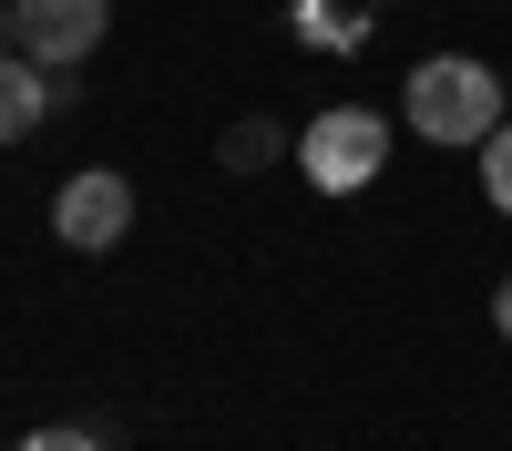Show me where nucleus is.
Segmentation results:
<instances>
[{"instance_id": "1a4fd4ad", "label": "nucleus", "mask_w": 512, "mask_h": 451, "mask_svg": "<svg viewBox=\"0 0 512 451\" xmlns=\"http://www.w3.org/2000/svg\"><path fill=\"white\" fill-rule=\"evenodd\" d=\"M492 328H502V339H512V277L492 287Z\"/></svg>"}, {"instance_id": "423d86ee", "label": "nucleus", "mask_w": 512, "mask_h": 451, "mask_svg": "<svg viewBox=\"0 0 512 451\" xmlns=\"http://www.w3.org/2000/svg\"><path fill=\"white\" fill-rule=\"evenodd\" d=\"M216 154L236 164V175H256V164H277V154H287V134H277V123H236V134H226Z\"/></svg>"}, {"instance_id": "20e7f679", "label": "nucleus", "mask_w": 512, "mask_h": 451, "mask_svg": "<svg viewBox=\"0 0 512 451\" xmlns=\"http://www.w3.org/2000/svg\"><path fill=\"white\" fill-rule=\"evenodd\" d=\"M123 226H134V185L113 164H93V175H72L52 195V236L62 246H123Z\"/></svg>"}, {"instance_id": "9d476101", "label": "nucleus", "mask_w": 512, "mask_h": 451, "mask_svg": "<svg viewBox=\"0 0 512 451\" xmlns=\"http://www.w3.org/2000/svg\"><path fill=\"white\" fill-rule=\"evenodd\" d=\"M0 31H11V0H0Z\"/></svg>"}, {"instance_id": "7ed1b4c3", "label": "nucleus", "mask_w": 512, "mask_h": 451, "mask_svg": "<svg viewBox=\"0 0 512 451\" xmlns=\"http://www.w3.org/2000/svg\"><path fill=\"white\" fill-rule=\"evenodd\" d=\"M103 21H113V0H11L21 52H31V62H52V72H72L82 52H93Z\"/></svg>"}, {"instance_id": "9b49d317", "label": "nucleus", "mask_w": 512, "mask_h": 451, "mask_svg": "<svg viewBox=\"0 0 512 451\" xmlns=\"http://www.w3.org/2000/svg\"><path fill=\"white\" fill-rule=\"evenodd\" d=\"M502 93H512V82H502Z\"/></svg>"}, {"instance_id": "f257e3e1", "label": "nucleus", "mask_w": 512, "mask_h": 451, "mask_svg": "<svg viewBox=\"0 0 512 451\" xmlns=\"http://www.w3.org/2000/svg\"><path fill=\"white\" fill-rule=\"evenodd\" d=\"M400 113H410V134L420 144H492L502 123H512V93H502V72L472 62V52H441V62H420L400 82Z\"/></svg>"}, {"instance_id": "6e6552de", "label": "nucleus", "mask_w": 512, "mask_h": 451, "mask_svg": "<svg viewBox=\"0 0 512 451\" xmlns=\"http://www.w3.org/2000/svg\"><path fill=\"white\" fill-rule=\"evenodd\" d=\"M21 451H103V431H72V421H62V431H31Z\"/></svg>"}, {"instance_id": "39448f33", "label": "nucleus", "mask_w": 512, "mask_h": 451, "mask_svg": "<svg viewBox=\"0 0 512 451\" xmlns=\"http://www.w3.org/2000/svg\"><path fill=\"white\" fill-rule=\"evenodd\" d=\"M52 113H62V82H52V62L0 52V144H21L31 123H52Z\"/></svg>"}, {"instance_id": "0eeeda50", "label": "nucleus", "mask_w": 512, "mask_h": 451, "mask_svg": "<svg viewBox=\"0 0 512 451\" xmlns=\"http://www.w3.org/2000/svg\"><path fill=\"white\" fill-rule=\"evenodd\" d=\"M482 195H492L502 216H512V123H502V134L482 144Z\"/></svg>"}, {"instance_id": "f03ea898", "label": "nucleus", "mask_w": 512, "mask_h": 451, "mask_svg": "<svg viewBox=\"0 0 512 451\" xmlns=\"http://www.w3.org/2000/svg\"><path fill=\"white\" fill-rule=\"evenodd\" d=\"M379 164H390V123H379L369 103H328V113H308V134H297V175H308L318 195H359V185H379Z\"/></svg>"}]
</instances>
